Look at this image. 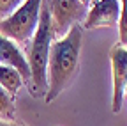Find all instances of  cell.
I'll use <instances>...</instances> for the list:
<instances>
[{
  "label": "cell",
  "instance_id": "obj_1",
  "mask_svg": "<svg viewBox=\"0 0 127 126\" xmlns=\"http://www.w3.org/2000/svg\"><path fill=\"white\" fill-rule=\"evenodd\" d=\"M83 43V27L72 25L71 30L62 39H57L50 48V60H48V92L44 101L50 105L65 91L79 68V55H81Z\"/></svg>",
  "mask_w": 127,
  "mask_h": 126
},
{
  "label": "cell",
  "instance_id": "obj_2",
  "mask_svg": "<svg viewBox=\"0 0 127 126\" xmlns=\"http://www.w3.org/2000/svg\"><path fill=\"white\" fill-rule=\"evenodd\" d=\"M53 30H51V11H50V0L41 2V14H39V25L35 34L28 41V68H30V82L28 91L32 98L44 100L48 92V60H50V48H51Z\"/></svg>",
  "mask_w": 127,
  "mask_h": 126
},
{
  "label": "cell",
  "instance_id": "obj_3",
  "mask_svg": "<svg viewBox=\"0 0 127 126\" xmlns=\"http://www.w3.org/2000/svg\"><path fill=\"white\" fill-rule=\"evenodd\" d=\"M42 0H23L9 16L0 20V36L14 43H28L39 25Z\"/></svg>",
  "mask_w": 127,
  "mask_h": 126
},
{
  "label": "cell",
  "instance_id": "obj_4",
  "mask_svg": "<svg viewBox=\"0 0 127 126\" xmlns=\"http://www.w3.org/2000/svg\"><path fill=\"white\" fill-rule=\"evenodd\" d=\"M53 39H62L72 25H81L88 9L79 0H50Z\"/></svg>",
  "mask_w": 127,
  "mask_h": 126
},
{
  "label": "cell",
  "instance_id": "obj_5",
  "mask_svg": "<svg viewBox=\"0 0 127 126\" xmlns=\"http://www.w3.org/2000/svg\"><path fill=\"white\" fill-rule=\"evenodd\" d=\"M111 71H113V110L118 114L122 110L124 101V92L127 85V48L117 43L111 48Z\"/></svg>",
  "mask_w": 127,
  "mask_h": 126
},
{
  "label": "cell",
  "instance_id": "obj_6",
  "mask_svg": "<svg viewBox=\"0 0 127 126\" xmlns=\"http://www.w3.org/2000/svg\"><path fill=\"white\" fill-rule=\"evenodd\" d=\"M120 14V2L118 0H97L87 12L81 23L85 30H94L101 27H117Z\"/></svg>",
  "mask_w": 127,
  "mask_h": 126
},
{
  "label": "cell",
  "instance_id": "obj_7",
  "mask_svg": "<svg viewBox=\"0 0 127 126\" xmlns=\"http://www.w3.org/2000/svg\"><path fill=\"white\" fill-rule=\"evenodd\" d=\"M0 64L2 66H11L18 71L23 78L25 85H28L30 82V68L28 62L23 55V52L18 48V44L14 41L0 36Z\"/></svg>",
  "mask_w": 127,
  "mask_h": 126
},
{
  "label": "cell",
  "instance_id": "obj_8",
  "mask_svg": "<svg viewBox=\"0 0 127 126\" xmlns=\"http://www.w3.org/2000/svg\"><path fill=\"white\" fill-rule=\"evenodd\" d=\"M23 85H25V82H23L21 75L16 71L14 68L0 64V87H2L5 92H9L11 96L14 98Z\"/></svg>",
  "mask_w": 127,
  "mask_h": 126
},
{
  "label": "cell",
  "instance_id": "obj_9",
  "mask_svg": "<svg viewBox=\"0 0 127 126\" xmlns=\"http://www.w3.org/2000/svg\"><path fill=\"white\" fill-rule=\"evenodd\" d=\"M16 116V107H14V98L9 92H5L0 87V119L5 121H14Z\"/></svg>",
  "mask_w": 127,
  "mask_h": 126
},
{
  "label": "cell",
  "instance_id": "obj_10",
  "mask_svg": "<svg viewBox=\"0 0 127 126\" xmlns=\"http://www.w3.org/2000/svg\"><path fill=\"white\" fill-rule=\"evenodd\" d=\"M120 14H118V43L127 48V0H122L120 4Z\"/></svg>",
  "mask_w": 127,
  "mask_h": 126
},
{
  "label": "cell",
  "instance_id": "obj_11",
  "mask_svg": "<svg viewBox=\"0 0 127 126\" xmlns=\"http://www.w3.org/2000/svg\"><path fill=\"white\" fill-rule=\"evenodd\" d=\"M21 2L23 0H0V20H4L5 16H9Z\"/></svg>",
  "mask_w": 127,
  "mask_h": 126
},
{
  "label": "cell",
  "instance_id": "obj_12",
  "mask_svg": "<svg viewBox=\"0 0 127 126\" xmlns=\"http://www.w3.org/2000/svg\"><path fill=\"white\" fill-rule=\"evenodd\" d=\"M0 126H25V124L16 123V121H5V119H0Z\"/></svg>",
  "mask_w": 127,
  "mask_h": 126
},
{
  "label": "cell",
  "instance_id": "obj_13",
  "mask_svg": "<svg viewBox=\"0 0 127 126\" xmlns=\"http://www.w3.org/2000/svg\"><path fill=\"white\" fill-rule=\"evenodd\" d=\"M79 2H81V4H83V5H85L87 9H90V7H92V5H94L95 2H97V0H79Z\"/></svg>",
  "mask_w": 127,
  "mask_h": 126
},
{
  "label": "cell",
  "instance_id": "obj_14",
  "mask_svg": "<svg viewBox=\"0 0 127 126\" xmlns=\"http://www.w3.org/2000/svg\"><path fill=\"white\" fill-rule=\"evenodd\" d=\"M124 96H127V85H125V92H124Z\"/></svg>",
  "mask_w": 127,
  "mask_h": 126
}]
</instances>
